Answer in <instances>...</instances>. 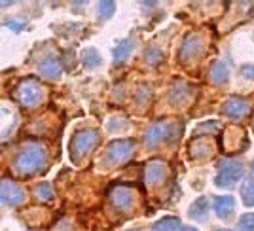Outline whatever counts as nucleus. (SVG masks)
<instances>
[{"label":"nucleus","instance_id":"1","mask_svg":"<svg viewBox=\"0 0 254 231\" xmlns=\"http://www.w3.org/2000/svg\"><path fill=\"white\" fill-rule=\"evenodd\" d=\"M48 159V150L40 142H27L25 146L15 154L11 161V169L19 176H29L38 171H42Z\"/></svg>","mask_w":254,"mask_h":231},{"label":"nucleus","instance_id":"2","mask_svg":"<svg viewBox=\"0 0 254 231\" xmlns=\"http://www.w3.org/2000/svg\"><path fill=\"white\" fill-rule=\"evenodd\" d=\"M13 99L25 108H36L44 101V87L36 78H25L13 89Z\"/></svg>","mask_w":254,"mask_h":231},{"label":"nucleus","instance_id":"3","mask_svg":"<svg viewBox=\"0 0 254 231\" xmlns=\"http://www.w3.org/2000/svg\"><path fill=\"white\" fill-rule=\"evenodd\" d=\"M99 144V133L95 129H84L78 131L70 138V159L74 163H82L87 154Z\"/></svg>","mask_w":254,"mask_h":231},{"label":"nucleus","instance_id":"4","mask_svg":"<svg viewBox=\"0 0 254 231\" xmlns=\"http://www.w3.org/2000/svg\"><path fill=\"white\" fill-rule=\"evenodd\" d=\"M179 133H180V123L161 119V121L152 123L146 129V133H144V144L148 148H156L161 142H165V140H175Z\"/></svg>","mask_w":254,"mask_h":231},{"label":"nucleus","instance_id":"5","mask_svg":"<svg viewBox=\"0 0 254 231\" xmlns=\"http://www.w3.org/2000/svg\"><path fill=\"white\" fill-rule=\"evenodd\" d=\"M243 178V163L237 159H224L218 165V173H216V186L220 188H232L239 180Z\"/></svg>","mask_w":254,"mask_h":231},{"label":"nucleus","instance_id":"6","mask_svg":"<svg viewBox=\"0 0 254 231\" xmlns=\"http://www.w3.org/2000/svg\"><path fill=\"white\" fill-rule=\"evenodd\" d=\"M220 144H222V150L228 156H235V154L243 152L247 148V133H245V129L237 125L224 129L222 137H220Z\"/></svg>","mask_w":254,"mask_h":231},{"label":"nucleus","instance_id":"7","mask_svg":"<svg viewBox=\"0 0 254 231\" xmlns=\"http://www.w3.org/2000/svg\"><path fill=\"white\" fill-rule=\"evenodd\" d=\"M108 203L118 212H131L135 209V189L131 186H114L108 191Z\"/></svg>","mask_w":254,"mask_h":231},{"label":"nucleus","instance_id":"8","mask_svg":"<svg viewBox=\"0 0 254 231\" xmlns=\"http://www.w3.org/2000/svg\"><path fill=\"white\" fill-rule=\"evenodd\" d=\"M207 50V42L199 34H188L180 46V61L182 63H193L199 61Z\"/></svg>","mask_w":254,"mask_h":231},{"label":"nucleus","instance_id":"9","mask_svg":"<svg viewBox=\"0 0 254 231\" xmlns=\"http://www.w3.org/2000/svg\"><path fill=\"white\" fill-rule=\"evenodd\" d=\"M133 152H135V140L133 138L114 140L106 150V159L112 167H118V165L126 163L127 159L133 156Z\"/></svg>","mask_w":254,"mask_h":231},{"label":"nucleus","instance_id":"10","mask_svg":"<svg viewBox=\"0 0 254 231\" xmlns=\"http://www.w3.org/2000/svg\"><path fill=\"white\" fill-rule=\"evenodd\" d=\"M0 201L6 207H17L25 201V191L13 180L4 178L0 182Z\"/></svg>","mask_w":254,"mask_h":231},{"label":"nucleus","instance_id":"11","mask_svg":"<svg viewBox=\"0 0 254 231\" xmlns=\"http://www.w3.org/2000/svg\"><path fill=\"white\" fill-rule=\"evenodd\" d=\"M214 150H216V144H214L212 137H205V135L193 138L188 144V154L191 159H209L212 158Z\"/></svg>","mask_w":254,"mask_h":231},{"label":"nucleus","instance_id":"12","mask_svg":"<svg viewBox=\"0 0 254 231\" xmlns=\"http://www.w3.org/2000/svg\"><path fill=\"white\" fill-rule=\"evenodd\" d=\"M249 112H251V105L247 99H241V97H232L222 106V114L233 119H241L245 116H249Z\"/></svg>","mask_w":254,"mask_h":231},{"label":"nucleus","instance_id":"13","mask_svg":"<svg viewBox=\"0 0 254 231\" xmlns=\"http://www.w3.org/2000/svg\"><path fill=\"white\" fill-rule=\"evenodd\" d=\"M167 176V165L163 161H158V159H152L146 163L144 167V178L148 182L150 186H158L161 184Z\"/></svg>","mask_w":254,"mask_h":231},{"label":"nucleus","instance_id":"14","mask_svg":"<svg viewBox=\"0 0 254 231\" xmlns=\"http://www.w3.org/2000/svg\"><path fill=\"white\" fill-rule=\"evenodd\" d=\"M167 99H169L171 105L177 106V108L186 106L191 101V89L186 84H175L173 87H171Z\"/></svg>","mask_w":254,"mask_h":231},{"label":"nucleus","instance_id":"15","mask_svg":"<svg viewBox=\"0 0 254 231\" xmlns=\"http://www.w3.org/2000/svg\"><path fill=\"white\" fill-rule=\"evenodd\" d=\"M38 70H40L44 78L57 80L61 76V72H63V64H61V61L57 57H48V59H44L42 63L38 64Z\"/></svg>","mask_w":254,"mask_h":231},{"label":"nucleus","instance_id":"16","mask_svg":"<svg viewBox=\"0 0 254 231\" xmlns=\"http://www.w3.org/2000/svg\"><path fill=\"white\" fill-rule=\"evenodd\" d=\"M212 209L216 212L218 218H230L235 210V201L232 195H220V197H214L212 201Z\"/></svg>","mask_w":254,"mask_h":231},{"label":"nucleus","instance_id":"17","mask_svg":"<svg viewBox=\"0 0 254 231\" xmlns=\"http://www.w3.org/2000/svg\"><path fill=\"white\" fill-rule=\"evenodd\" d=\"M230 78V64L226 61H214L209 70V80L216 85H224Z\"/></svg>","mask_w":254,"mask_h":231},{"label":"nucleus","instance_id":"18","mask_svg":"<svg viewBox=\"0 0 254 231\" xmlns=\"http://www.w3.org/2000/svg\"><path fill=\"white\" fill-rule=\"evenodd\" d=\"M207 212H209V201L207 197H199L197 201H193V205L188 210V216L191 220H205Z\"/></svg>","mask_w":254,"mask_h":231},{"label":"nucleus","instance_id":"19","mask_svg":"<svg viewBox=\"0 0 254 231\" xmlns=\"http://www.w3.org/2000/svg\"><path fill=\"white\" fill-rule=\"evenodd\" d=\"M112 53H114V61H116V63H124L127 57L133 53V40H129V38L122 40V42L114 48Z\"/></svg>","mask_w":254,"mask_h":231},{"label":"nucleus","instance_id":"20","mask_svg":"<svg viewBox=\"0 0 254 231\" xmlns=\"http://www.w3.org/2000/svg\"><path fill=\"white\" fill-rule=\"evenodd\" d=\"M152 231H180V220L177 216H165L152 226Z\"/></svg>","mask_w":254,"mask_h":231},{"label":"nucleus","instance_id":"21","mask_svg":"<svg viewBox=\"0 0 254 231\" xmlns=\"http://www.w3.org/2000/svg\"><path fill=\"white\" fill-rule=\"evenodd\" d=\"M82 61H84V66L85 68H95V66H99L101 64V55L97 53V50H93V48H87V50H84V55H82Z\"/></svg>","mask_w":254,"mask_h":231},{"label":"nucleus","instance_id":"22","mask_svg":"<svg viewBox=\"0 0 254 231\" xmlns=\"http://www.w3.org/2000/svg\"><path fill=\"white\" fill-rule=\"evenodd\" d=\"M241 199L245 207H254V180H247L241 188Z\"/></svg>","mask_w":254,"mask_h":231},{"label":"nucleus","instance_id":"23","mask_svg":"<svg viewBox=\"0 0 254 231\" xmlns=\"http://www.w3.org/2000/svg\"><path fill=\"white\" fill-rule=\"evenodd\" d=\"M34 195H36V197H38L40 201H44V203H46V201L50 203V201L53 199L52 186H50L48 182H42V184H38V186L34 188Z\"/></svg>","mask_w":254,"mask_h":231},{"label":"nucleus","instance_id":"24","mask_svg":"<svg viewBox=\"0 0 254 231\" xmlns=\"http://www.w3.org/2000/svg\"><path fill=\"white\" fill-rule=\"evenodd\" d=\"M99 8H97V11H99V19H106V17H110L112 13H114V10H116V4L114 2H106V0H103V2H99L97 4Z\"/></svg>","mask_w":254,"mask_h":231},{"label":"nucleus","instance_id":"25","mask_svg":"<svg viewBox=\"0 0 254 231\" xmlns=\"http://www.w3.org/2000/svg\"><path fill=\"white\" fill-rule=\"evenodd\" d=\"M237 230L239 231H254V212L243 214L237 222Z\"/></svg>","mask_w":254,"mask_h":231},{"label":"nucleus","instance_id":"26","mask_svg":"<svg viewBox=\"0 0 254 231\" xmlns=\"http://www.w3.org/2000/svg\"><path fill=\"white\" fill-rule=\"evenodd\" d=\"M146 61L148 63H158V61H161V53H159V50H156V48H146Z\"/></svg>","mask_w":254,"mask_h":231},{"label":"nucleus","instance_id":"27","mask_svg":"<svg viewBox=\"0 0 254 231\" xmlns=\"http://www.w3.org/2000/svg\"><path fill=\"white\" fill-rule=\"evenodd\" d=\"M4 25L10 27V29H13V31H21L23 27H25V21L19 19V17H17V19H15V17H8V19L4 21Z\"/></svg>","mask_w":254,"mask_h":231},{"label":"nucleus","instance_id":"28","mask_svg":"<svg viewBox=\"0 0 254 231\" xmlns=\"http://www.w3.org/2000/svg\"><path fill=\"white\" fill-rule=\"evenodd\" d=\"M241 76L247 80H254V64H247L241 68Z\"/></svg>","mask_w":254,"mask_h":231},{"label":"nucleus","instance_id":"29","mask_svg":"<svg viewBox=\"0 0 254 231\" xmlns=\"http://www.w3.org/2000/svg\"><path fill=\"white\" fill-rule=\"evenodd\" d=\"M182 231H197V230H195V228H184Z\"/></svg>","mask_w":254,"mask_h":231},{"label":"nucleus","instance_id":"30","mask_svg":"<svg viewBox=\"0 0 254 231\" xmlns=\"http://www.w3.org/2000/svg\"><path fill=\"white\" fill-rule=\"evenodd\" d=\"M218 231H230V230H218Z\"/></svg>","mask_w":254,"mask_h":231}]
</instances>
